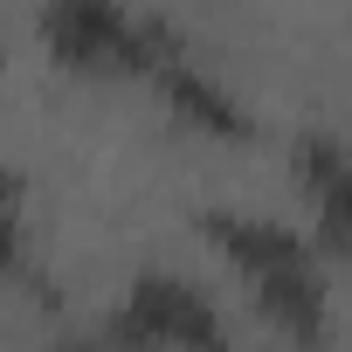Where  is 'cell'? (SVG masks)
I'll list each match as a JSON object with an SVG mask.
<instances>
[{"mask_svg":"<svg viewBox=\"0 0 352 352\" xmlns=\"http://www.w3.org/2000/svg\"><path fill=\"white\" fill-rule=\"evenodd\" d=\"M201 242H214L242 276H270V270H297V263H324L297 228L283 221H263V214H228V208H208L201 221Z\"/></svg>","mask_w":352,"mask_h":352,"instance_id":"cell-5","label":"cell"},{"mask_svg":"<svg viewBox=\"0 0 352 352\" xmlns=\"http://www.w3.org/2000/svg\"><path fill=\"white\" fill-rule=\"evenodd\" d=\"M35 35L69 76H145L173 42L159 14H131L124 0H42Z\"/></svg>","mask_w":352,"mask_h":352,"instance_id":"cell-1","label":"cell"},{"mask_svg":"<svg viewBox=\"0 0 352 352\" xmlns=\"http://www.w3.org/2000/svg\"><path fill=\"white\" fill-rule=\"evenodd\" d=\"M104 338L111 345H228V324L194 283L152 270V276H131V290L104 318Z\"/></svg>","mask_w":352,"mask_h":352,"instance_id":"cell-2","label":"cell"},{"mask_svg":"<svg viewBox=\"0 0 352 352\" xmlns=\"http://www.w3.org/2000/svg\"><path fill=\"white\" fill-rule=\"evenodd\" d=\"M249 283H256V311H263L290 345H324V338H331V324H324L331 290H324V270H318V263L270 270V276H249Z\"/></svg>","mask_w":352,"mask_h":352,"instance_id":"cell-6","label":"cell"},{"mask_svg":"<svg viewBox=\"0 0 352 352\" xmlns=\"http://www.w3.org/2000/svg\"><path fill=\"white\" fill-rule=\"evenodd\" d=\"M290 166H297V187L318 201V256L324 263H345L352 249V173H345V145L331 131H304L290 145Z\"/></svg>","mask_w":352,"mask_h":352,"instance_id":"cell-4","label":"cell"},{"mask_svg":"<svg viewBox=\"0 0 352 352\" xmlns=\"http://www.w3.org/2000/svg\"><path fill=\"white\" fill-rule=\"evenodd\" d=\"M145 83L166 97V111L180 118L187 131H201V138H214V145H242V138H256V118L208 76V69H194L180 49H166L152 69H145Z\"/></svg>","mask_w":352,"mask_h":352,"instance_id":"cell-3","label":"cell"},{"mask_svg":"<svg viewBox=\"0 0 352 352\" xmlns=\"http://www.w3.org/2000/svg\"><path fill=\"white\" fill-rule=\"evenodd\" d=\"M21 270V173L0 166V276Z\"/></svg>","mask_w":352,"mask_h":352,"instance_id":"cell-7","label":"cell"}]
</instances>
